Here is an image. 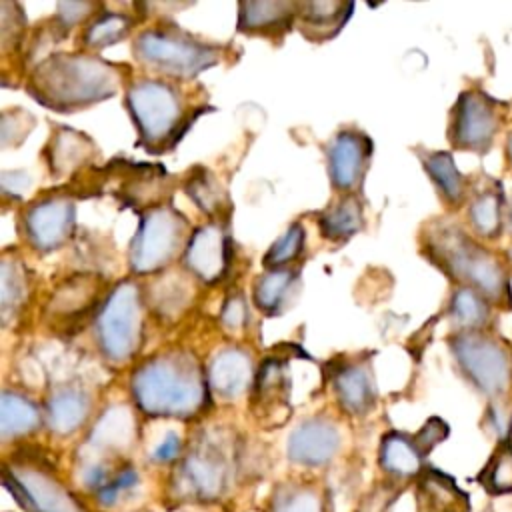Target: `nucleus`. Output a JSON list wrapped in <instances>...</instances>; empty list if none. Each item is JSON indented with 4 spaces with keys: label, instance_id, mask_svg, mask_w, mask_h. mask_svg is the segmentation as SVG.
I'll use <instances>...</instances> for the list:
<instances>
[{
    "label": "nucleus",
    "instance_id": "9",
    "mask_svg": "<svg viewBox=\"0 0 512 512\" xmlns=\"http://www.w3.org/2000/svg\"><path fill=\"white\" fill-rule=\"evenodd\" d=\"M184 232L186 220L180 212L166 206L150 208L130 242V270L134 274H152L164 268L178 252Z\"/></svg>",
    "mask_w": 512,
    "mask_h": 512
},
{
    "label": "nucleus",
    "instance_id": "34",
    "mask_svg": "<svg viewBox=\"0 0 512 512\" xmlns=\"http://www.w3.org/2000/svg\"><path fill=\"white\" fill-rule=\"evenodd\" d=\"M480 480L486 486V490H490L492 494L512 492V448L508 444H502L492 454Z\"/></svg>",
    "mask_w": 512,
    "mask_h": 512
},
{
    "label": "nucleus",
    "instance_id": "40",
    "mask_svg": "<svg viewBox=\"0 0 512 512\" xmlns=\"http://www.w3.org/2000/svg\"><path fill=\"white\" fill-rule=\"evenodd\" d=\"M314 502H308L306 498L302 496H296L292 498L290 502H286V506L282 508V512H314Z\"/></svg>",
    "mask_w": 512,
    "mask_h": 512
},
{
    "label": "nucleus",
    "instance_id": "37",
    "mask_svg": "<svg viewBox=\"0 0 512 512\" xmlns=\"http://www.w3.org/2000/svg\"><path fill=\"white\" fill-rule=\"evenodd\" d=\"M98 6L90 4V2H60L58 4V24L60 28H70L78 22H82L84 18H88Z\"/></svg>",
    "mask_w": 512,
    "mask_h": 512
},
{
    "label": "nucleus",
    "instance_id": "5",
    "mask_svg": "<svg viewBox=\"0 0 512 512\" xmlns=\"http://www.w3.org/2000/svg\"><path fill=\"white\" fill-rule=\"evenodd\" d=\"M448 346L466 380L492 404H504L512 390V350L488 330H458Z\"/></svg>",
    "mask_w": 512,
    "mask_h": 512
},
{
    "label": "nucleus",
    "instance_id": "41",
    "mask_svg": "<svg viewBox=\"0 0 512 512\" xmlns=\"http://www.w3.org/2000/svg\"><path fill=\"white\" fill-rule=\"evenodd\" d=\"M504 158H506V166L512 172V128L506 134V144H504Z\"/></svg>",
    "mask_w": 512,
    "mask_h": 512
},
{
    "label": "nucleus",
    "instance_id": "8",
    "mask_svg": "<svg viewBox=\"0 0 512 512\" xmlns=\"http://www.w3.org/2000/svg\"><path fill=\"white\" fill-rule=\"evenodd\" d=\"M508 104L484 90L462 92L452 108L448 138L454 148L484 154L492 148L506 120Z\"/></svg>",
    "mask_w": 512,
    "mask_h": 512
},
{
    "label": "nucleus",
    "instance_id": "20",
    "mask_svg": "<svg viewBox=\"0 0 512 512\" xmlns=\"http://www.w3.org/2000/svg\"><path fill=\"white\" fill-rule=\"evenodd\" d=\"M254 400L268 414L280 416L288 406V382L284 376V362L268 358L256 372L254 378Z\"/></svg>",
    "mask_w": 512,
    "mask_h": 512
},
{
    "label": "nucleus",
    "instance_id": "19",
    "mask_svg": "<svg viewBox=\"0 0 512 512\" xmlns=\"http://www.w3.org/2000/svg\"><path fill=\"white\" fill-rule=\"evenodd\" d=\"M418 488L424 512H468L466 494L438 470H428Z\"/></svg>",
    "mask_w": 512,
    "mask_h": 512
},
{
    "label": "nucleus",
    "instance_id": "10",
    "mask_svg": "<svg viewBox=\"0 0 512 512\" xmlns=\"http://www.w3.org/2000/svg\"><path fill=\"white\" fill-rule=\"evenodd\" d=\"M26 240L42 250L62 246L74 228V206L66 196H48L32 204L22 220Z\"/></svg>",
    "mask_w": 512,
    "mask_h": 512
},
{
    "label": "nucleus",
    "instance_id": "29",
    "mask_svg": "<svg viewBox=\"0 0 512 512\" xmlns=\"http://www.w3.org/2000/svg\"><path fill=\"white\" fill-rule=\"evenodd\" d=\"M296 276L298 274L294 270H286V268L268 270L262 276H258V280L254 282L256 306L268 316L278 314L284 308L286 296L292 290Z\"/></svg>",
    "mask_w": 512,
    "mask_h": 512
},
{
    "label": "nucleus",
    "instance_id": "21",
    "mask_svg": "<svg viewBox=\"0 0 512 512\" xmlns=\"http://www.w3.org/2000/svg\"><path fill=\"white\" fill-rule=\"evenodd\" d=\"M334 392L340 406L350 414L366 412L374 402V386L364 366H344L334 376Z\"/></svg>",
    "mask_w": 512,
    "mask_h": 512
},
{
    "label": "nucleus",
    "instance_id": "28",
    "mask_svg": "<svg viewBox=\"0 0 512 512\" xmlns=\"http://www.w3.org/2000/svg\"><path fill=\"white\" fill-rule=\"evenodd\" d=\"M450 316L460 330H486L492 304L472 288L458 286L450 298Z\"/></svg>",
    "mask_w": 512,
    "mask_h": 512
},
{
    "label": "nucleus",
    "instance_id": "11",
    "mask_svg": "<svg viewBox=\"0 0 512 512\" xmlns=\"http://www.w3.org/2000/svg\"><path fill=\"white\" fill-rule=\"evenodd\" d=\"M370 138L358 130H342L334 136L328 146V174L332 186L342 192H354L360 188L368 160H370Z\"/></svg>",
    "mask_w": 512,
    "mask_h": 512
},
{
    "label": "nucleus",
    "instance_id": "38",
    "mask_svg": "<svg viewBox=\"0 0 512 512\" xmlns=\"http://www.w3.org/2000/svg\"><path fill=\"white\" fill-rule=\"evenodd\" d=\"M246 320V306L242 296H230L222 308V322L228 328H240Z\"/></svg>",
    "mask_w": 512,
    "mask_h": 512
},
{
    "label": "nucleus",
    "instance_id": "32",
    "mask_svg": "<svg viewBox=\"0 0 512 512\" xmlns=\"http://www.w3.org/2000/svg\"><path fill=\"white\" fill-rule=\"evenodd\" d=\"M28 290L26 270L18 260H10L8 256L2 258L0 266V300H2V316L8 320V314L22 306Z\"/></svg>",
    "mask_w": 512,
    "mask_h": 512
},
{
    "label": "nucleus",
    "instance_id": "22",
    "mask_svg": "<svg viewBox=\"0 0 512 512\" xmlns=\"http://www.w3.org/2000/svg\"><path fill=\"white\" fill-rule=\"evenodd\" d=\"M354 4L350 2H298V20L306 34L316 32L320 40L334 36L348 20Z\"/></svg>",
    "mask_w": 512,
    "mask_h": 512
},
{
    "label": "nucleus",
    "instance_id": "4",
    "mask_svg": "<svg viewBox=\"0 0 512 512\" xmlns=\"http://www.w3.org/2000/svg\"><path fill=\"white\" fill-rule=\"evenodd\" d=\"M126 106L148 152L170 150L192 124L174 84L166 80H138L126 90Z\"/></svg>",
    "mask_w": 512,
    "mask_h": 512
},
{
    "label": "nucleus",
    "instance_id": "12",
    "mask_svg": "<svg viewBox=\"0 0 512 512\" xmlns=\"http://www.w3.org/2000/svg\"><path fill=\"white\" fill-rule=\"evenodd\" d=\"M186 266L204 282H216L224 276L230 262V238L220 224H206L194 230L188 240Z\"/></svg>",
    "mask_w": 512,
    "mask_h": 512
},
{
    "label": "nucleus",
    "instance_id": "1",
    "mask_svg": "<svg viewBox=\"0 0 512 512\" xmlns=\"http://www.w3.org/2000/svg\"><path fill=\"white\" fill-rule=\"evenodd\" d=\"M120 70L92 54L64 52L40 62L28 80V92L46 108L72 112L118 92Z\"/></svg>",
    "mask_w": 512,
    "mask_h": 512
},
{
    "label": "nucleus",
    "instance_id": "7",
    "mask_svg": "<svg viewBox=\"0 0 512 512\" xmlns=\"http://www.w3.org/2000/svg\"><path fill=\"white\" fill-rule=\"evenodd\" d=\"M96 340L110 362H124L142 342V302L134 282H120L96 316Z\"/></svg>",
    "mask_w": 512,
    "mask_h": 512
},
{
    "label": "nucleus",
    "instance_id": "15",
    "mask_svg": "<svg viewBox=\"0 0 512 512\" xmlns=\"http://www.w3.org/2000/svg\"><path fill=\"white\" fill-rule=\"evenodd\" d=\"M298 18V2L266 0L238 4V30L246 34H284Z\"/></svg>",
    "mask_w": 512,
    "mask_h": 512
},
{
    "label": "nucleus",
    "instance_id": "42",
    "mask_svg": "<svg viewBox=\"0 0 512 512\" xmlns=\"http://www.w3.org/2000/svg\"><path fill=\"white\" fill-rule=\"evenodd\" d=\"M504 228L508 230L510 238H512V204L506 206V214H504Z\"/></svg>",
    "mask_w": 512,
    "mask_h": 512
},
{
    "label": "nucleus",
    "instance_id": "2",
    "mask_svg": "<svg viewBox=\"0 0 512 512\" xmlns=\"http://www.w3.org/2000/svg\"><path fill=\"white\" fill-rule=\"evenodd\" d=\"M208 380L186 352H164L132 374V396L150 416H190L206 398Z\"/></svg>",
    "mask_w": 512,
    "mask_h": 512
},
{
    "label": "nucleus",
    "instance_id": "25",
    "mask_svg": "<svg viewBox=\"0 0 512 512\" xmlns=\"http://www.w3.org/2000/svg\"><path fill=\"white\" fill-rule=\"evenodd\" d=\"M364 224L362 206L356 196L346 194L318 218V228L328 240H348Z\"/></svg>",
    "mask_w": 512,
    "mask_h": 512
},
{
    "label": "nucleus",
    "instance_id": "39",
    "mask_svg": "<svg viewBox=\"0 0 512 512\" xmlns=\"http://www.w3.org/2000/svg\"><path fill=\"white\" fill-rule=\"evenodd\" d=\"M178 450H180V440H178V436L168 434L166 440L156 448L154 458H156V460H170V458H174V456L178 454Z\"/></svg>",
    "mask_w": 512,
    "mask_h": 512
},
{
    "label": "nucleus",
    "instance_id": "26",
    "mask_svg": "<svg viewBox=\"0 0 512 512\" xmlns=\"http://www.w3.org/2000/svg\"><path fill=\"white\" fill-rule=\"evenodd\" d=\"M424 170L436 184L438 192L448 204H460L466 196V178L456 168L452 154L448 152H426L422 156Z\"/></svg>",
    "mask_w": 512,
    "mask_h": 512
},
{
    "label": "nucleus",
    "instance_id": "18",
    "mask_svg": "<svg viewBox=\"0 0 512 512\" xmlns=\"http://www.w3.org/2000/svg\"><path fill=\"white\" fill-rule=\"evenodd\" d=\"M504 214H506V204H504V194L500 186L478 192L468 204L470 228L482 240H494L502 234Z\"/></svg>",
    "mask_w": 512,
    "mask_h": 512
},
{
    "label": "nucleus",
    "instance_id": "13",
    "mask_svg": "<svg viewBox=\"0 0 512 512\" xmlns=\"http://www.w3.org/2000/svg\"><path fill=\"white\" fill-rule=\"evenodd\" d=\"M100 278L94 274H74L54 288L48 300V314L60 326H76L98 302Z\"/></svg>",
    "mask_w": 512,
    "mask_h": 512
},
{
    "label": "nucleus",
    "instance_id": "16",
    "mask_svg": "<svg viewBox=\"0 0 512 512\" xmlns=\"http://www.w3.org/2000/svg\"><path fill=\"white\" fill-rule=\"evenodd\" d=\"M338 446L336 428L326 420H308L298 426L288 440V454L302 464H324Z\"/></svg>",
    "mask_w": 512,
    "mask_h": 512
},
{
    "label": "nucleus",
    "instance_id": "23",
    "mask_svg": "<svg viewBox=\"0 0 512 512\" xmlns=\"http://www.w3.org/2000/svg\"><path fill=\"white\" fill-rule=\"evenodd\" d=\"M224 470L226 458L214 444L198 448L194 454H190L184 466L190 486H194V490L202 494H214L216 490H220L224 482Z\"/></svg>",
    "mask_w": 512,
    "mask_h": 512
},
{
    "label": "nucleus",
    "instance_id": "35",
    "mask_svg": "<svg viewBox=\"0 0 512 512\" xmlns=\"http://www.w3.org/2000/svg\"><path fill=\"white\" fill-rule=\"evenodd\" d=\"M304 248V230L300 224H292L266 252L264 266L266 268H282L284 264L296 260Z\"/></svg>",
    "mask_w": 512,
    "mask_h": 512
},
{
    "label": "nucleus",
    "instance_id": "17",
    "mask_svg": "<svg viewBox=\"0 0 512 512\" xmlns=\"http://www.w3.org/2000/svg\"><path fill=\"white\" fill-rule=\"evenodd\" d=\"M46 152H48L46 162L50 166V172L54 176H66L82 168L84 164H88L94 158L96 148H94V142L84 134L70 130L68 126H60L52 134Z\"/></svg>",
    "mask_w": 512,
    "mask_h": 512
},
{
    "label": "nucleus",
    "instance_id": "6",
    "mask_svg": "<svg viewBox=\"0 0 512 512\" xmlns=\"http://www.w3.org/2000/svg\"><path fill=\"white\" fill-rule=\"evenodd\" d=\"M134 56L170 78H194L218 62L220 50L178 30L152 28L134 40Z\"/></svg>",
    "mask_w": 512,
    "mask_h": 512
},
{
    "label": "nucleus",
    "instance_id": "36",
    "mask_svg": "<svg viewBox=\"0 0 512 512\" xmlns=\"http://www.w3.org/2000/svg\"><path fill=\"white\" fill-rule=\"evenodd\" d=\"M448 436V426L440 418H430L420 432L414 436V442L418 444L420 452L426 456L436 444H440Z\"/></svg>",
    "mask_w": 512,
    "mask_h": 512
},
{
    "label": "nucleus",
    "instance_id": "31",
    "mask_svg": "<svg viewBox=\"0 0 512 512\" xmlns=\"http://www.w3.org/2000/svg\"><path fill=\"white\" fill-rule=\"evenodd\" d=\"M132 22L124 14H114V12H102L84 32L82 44L90 50H102L110 44L120 42L122 38L128 36Z\"/></svg>",
    "mask_w": 512,
    "mask_h": 512
},
{
    "label": "nucleus",
    "instance_id": "24",
    "mask_svg": "<svg viewBox=\"0 0 512 512\" xmlns=\"http://www.w3.org/2000/svg\"><path fill=\"white\" fill-rule=\"evenodd\" d=\"M46 412H48V424L54 432L70 434L86 418L88 400H86L84 392H80L78 388L66 386V388L56 390L50 396V400L46 404Z\"/></svg>",
    "mask_w": 512,
    "mask_h": 512
},
{
    "label": "nucleus",
    "instance_id": "33",
    "mask_svg": "<svg viewBox=\"0 0 512 512\" xmlns=\"http://www.w3.org/2000/svg\"><path fill=\"white\" fill-rule=\"evenodd\" d=\"M186 190L200 210L208 214H218L224 210V204H226L224 188L208 170L200 168V174L198 172L190 174Z\"/></svg>",
    "mask_w": 512,
    "mask_h": 512
},
{
    "label": "nucleus",
    "instance_id": "3",
    "mask_svg": "<svg viewBox=\"0 0 512 512\" xmlns=\"http://www.w3.org/2000/svg\"><path fill=\"white\" fill-rule=\"evenodd\" d=\"M426 244L434 264L460 286L476 290L496 308L512 304L510 276L504 260L458 226L434 228Z\"/></svg>",
    "mask_w": 512,
    "mask_h": 512
},
{
    "label": "nucleus",
    "instance_id": "27",
    "mask_svg": "<svg viewBox=\"0 0 512 512\" xmlns=\"http://www.w3.org/2000/svg\"><path fill=\"white\" fill-rule=\"evenodd\" d=\"M424 454L420 452L414 438H408L398 432H390L382 438L380 462L382 466L396 476H414L420 472Z\"/></svg>",
    "mask_w": 512,
    "mask_h": 512
},
{
    "label": "nucleus",
    "instance_id": "30",
    "mask_svg": "<svg viewBox=\"0 0 512 512\" xmlns=\"http://www.w3.org/2000/svg\"><path fill=\"white\" fill-rule=\"evenodd\" d=\"M38 424H40V412L28 398L8 390L2 392L0 426H2L4 438L34 430Z\"/></svg>",
    "mask_w": 512,
    "mask_h": 512
},
{
    "label": "nucleus",
    "instance_id": "14",
    "mask_svg": "<svg viewBox=\"0 0 512 512\" xmlns=\"http://www.w3.org/2000/svg\"><path fill=\"white\" fill-rule=\"evenodd\" d=\"M254 378L256 374L250 356L238 348H228L216 354L206 372L208 388L222 398H236Z\"/></svg>",
    "mask_w": 512,
    "mask_h": 512
}]
</instances>
